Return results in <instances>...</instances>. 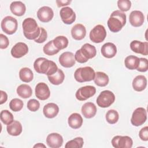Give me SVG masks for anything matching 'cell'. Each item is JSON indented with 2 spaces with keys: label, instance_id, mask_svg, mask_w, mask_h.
I'll use <instances>...</instances> for the list:
<instances>
[{
  "label": "cell",
  "instance_id": "8fae6325",
  "mask_svg": "<svg viewBox=\"0 0 148 148\" xmlns=\"http://www.w3.org/2000/svg\"><path fill=\"white\" fill-rule=\"evenodd\" d=\"M60 17L65 24H71L76 20V14L73 9L68 6L62 8L60 10Z\"/></svg>",
  "mask_w": 148,
  "mask_h": 148
},
{
  "label": "cell",
  "instance_id": "7dc6e473",
  "mask_svg": "<svg viewBox=\"0 0 148 148\" xmlns=\"http://www.w3.org/2000/svg\"><path fill=\"white\" fill-rule=\"evenodd\" d=\"M0 93H1L0 104L2 105V104H3V103H4L5 102H6V101L8 99V95H7L6 92H5L2 90L0 91Z\"/></svg>",
  "mask_w": 148,
  "mask_h": 148
},
{
  "label": "cell",
  "instance_id": "30bf717a",
  "mask_svg": "<svg viewBox=\"0 0 148 148\" xmlns=\"http://www.w3.org/2000/svg\"><path fill=\"white\" fill-rule=\"evenodd\" d=\"M111 143L115 148H131L132 146L133 141L128 136L117 135L112 138Z\"/></svg>",
  "mask_w": 148,
  "mask_h": 148
},
{
  "label": "cell",
  "instance_id": "44dd1931",
  "mask_svg": "<svg viewBox=\"0 0 148 148\" xmlns=\"http://www.w3.org/2000/svg\"><path fill=\"white\" fill-rule=\"evenodd\" d=\"M59 112V107L55 103H48L45 105L43 109L44 116L49 119L55 117Z\"/></svg>",
  "mask_w": 148,
  "mask_h": 148
},
{
  "label": "cell",
  "instance_id": "b9f144b4",
  "mask_svg": "<svg viewBox=\"0 0 148 148\" xmlns=\"http://www.w3.org/2000/svg\"><path fill=\"white\" fill-rule=\"evenodd\" d=\"M40 33L39 36L35 39V42L38 43H42L45 42L47 38V33L46 29L43 27H40Z\"/></svg>",
  "mask_w": 148,
  "mask_h": 148
},
{
  "label": "cell",
  "instance_id": "ee69618b",
  "mask_svg": "<svg viewBox=\"0 0 148 148\" xmlns=\"http://www.w3.org/2000/svg\"><path fill=\"white\" fill-rule=\"evenodd\" d=\"M139 136L142 140H148V127L146 126L142 128L139 132Z\"/></svg>",
  "mask_w": 148,
  "mask_h": 148
},
{
  "label": "cell",
  "instance_id": "f546056e",
  "mask_svg": "<svg viewBox=\"0 0 148 148\" xmlns=\"http://www.w3.org/2000/svg\"><path fill=\"white\" fill-rule=\"evenodd\" d=\"M47 77L49 82L52 84L59 85L64 82L65 79V74L61 69H58V71L56 73L52 75L47 76Z\"/></svg>",
  "mask_w": 148,
  "mask_h": 148
},
{
  "label": "cell",
  "instance_id": "4dcf8cb0",
  "mask_svg": "<svg viewBox=\"0 0 148 148\" xmlns=\"http://www.w3.org/2000/svg\"><path fill=\"white\" fill-rule=\"evenodd\" d=\"M139 63V58L136 56L130 55L127 56L124 60L125 67L130 70L136 69Z\"/></svg>",
  "mask_w": 148,
  "mask_h": 148
},
{
  "label": "cell",
  "instance_id": "ba28073f",
  "mask_svg": "<svg viewBox=\"0 0 148 148\" xmlns=\"http://www.w3.org/2000/svg\"><path fill=\"white\" fill-rule=\"evenodd\" d=\"M147 120V111L142 107L136 108L132 113L131 119V124L136 127L143 124Z\"/></svg>",
  "mask_w": 148,
  "mask_h": 148
},
{
  "label": "cell",
  "instance_id": "603a6c76",
  "mask_svg": "<svg viewBox=\"0 0 148 148\" xmlns=\"http://www.w3.org/2000/svg\"><path fill=\"white\" fill-rule=\"evenodd\" d=\"M147 86V79L143 75H138L132 80V87L134 90L140 92Z\"/></svg>",
  "mask_w": 148,
  "mask_h": 148
},
{
  "label": "cell",
  "instance_id": "7402d4cb",
  "mask_svg": "<svg viewBox=\"0 0 148 148\" xmlns=\"http://www.w3.org/2000/svg\"><path fill=\"white\" fill-rule=\"evenodd\" d=\"M81 112L84 117L91 119L96 114L97 107L92 102H86L82 106Z\"/></svg>",
  "mask_w": 148,
  "mask_h": 148
},
{
  "label": "cell",
  "instance_id": "4fadbf2b",
  "mask_svg": "<svg viewBox=\"0 0 148 148\" xmlns=\"http://www.w3.org/2000/svg\"><path fill=\"white\" fill-rule=\"evenodd\" d=\"M36 14L39 21L43 23H48L53 18L54 12L51 8L44 6L38 9Z\"/></svg>",
  "mask_w": 148,
  "mask_h": 148
},
{
  "label": "cell",
  "instance_id": "f1b7e54d",
  "mask_svg": "<svg viewBox=\"0 0 148 148\" xmlns=\"http://www.w3.org/2000/svg\"><path fill=\"white\" fill-rule=\"evenodd\" d=\"M16 91L20 97L24 99L31 97L32 94V90L31 87L26 84H22L18 86Z\"/></svg>",
  "mask_w": 148,
  "mask_h": 148
},
{
  "label": "cell",
  "instance_id": "8d00e7d4",
  "mask_svg": "<svg viewBox=\"0 0 148 148\" xmlns=\"http://www.w3.org/2000/svg\"><path fill=\"white\" fill-rule=\"evenodd\" d=\"M1 120L5 124L8 125L13 121V116L11 112L8 110H3L0 114Z\"/></svg>",
  "mask_w": 148,
  "mask_h": 148
},
{
  "label": "cell",
  "instance_id": "cb8c5ba5",
  "mask_svg": "<svg viewBox=\"0 0 148 148\" xmlns=\"http://www.w3.org/2000/svg\"><path fill=\"white\" fill-rule=\"evenodd\" d=\"M11 12L16 16H23L26 11V7L21 1H13L10 5Z\"/></svg>",
  "mask_w": 148,
  "mask_h": 148
},
{
  "label": "cell",
  "instance_id": "484cf974",
  "mask_svg": "<svg viewBox=\"0 0 148 148\" xmlns=\"http://www.w3.org/2000/svg\"><path fill=\"white\" fill-rule=\"evenodd\" d=\"M80 51L83 56L88 60L94 58L97 54V50L95 47L90 43L84 44L82 46Z\"/></svg>",
  "mask_w": 148,
  "mask_h": 148
},
{
  "label": "cell",
  "instance_id": "d6a6232c",
  "mask_svg": "<svg viewBox=\"0 0 148 148\" xmlns=\"http://www.w3.org/2000/svg\"><path fill=\"white\" fill-rule=\"evenodd\" d=\"M53 44L54 46L59 50L65 49L68 45V39L64 36H58L53 40Z\"/></svg>",
  "mask_w": 148,
  "mask_h": 148
},
{
  "label": "cell",
  "instance_id": "83f0119b",
  "mask_svg": "<svg viewBox=\"0 0 148 148\" xmlns=\"http://www.w3.org/2000/svg\"><path fill=\"white\" fill-rule=\"evenodd\" d=\"M94 83L99 87H105L109 83V79L107 74L103 72H97L94 79Z\"/></svg>",
  "mask_w": 148,
  "mask_h": 148
},
{
  "label": "cell",
  "instance_id": "d6986e66",
  "mask_svg": "<svg viewBox=\"0 0 148 148\" xmlns=\"http://www.w3.org/2000/svg\"><path fill=\"white\" fill-rule=\"evenodd\" d=\"M102 55L107 58L114 57L117 53V47L116 45L111 42H108L103 45L101 49Z\"/></svg>",
  "mask_w": 148,
  "mask_h": 148
},
{
  "label": "cell",
  "instance_id": "3957f363",
  "mask_svg": "<svg viewBox=\"0 0 148 148\" xmlns=\"http://www.w3.org/2000/svg\"><path fill=\"white\" fill-rule=\"evenodd\" d=\"M24 36L29 40H35L40 35V28L35 19L28 17L24 19L22 23Z\"/></svg>",
  "mask_w": 148,
  "mask_h": 148
},
{
  "label": "cell",
  "instance_id": "c3c4849f",
  "mask_svg": "<svg viewBox=\"0 0 148 148\" xmlns=\"http://www.w3.org/2000/svg\"><path fill=\"white\" fill-rule=\"evenodd\" d=\"M34 147H46V146L41 143H38L34 146Z\"/></svg>",
  "mask_w": 148,
  "mask_h": 148
},
{
  "label": "cell",
  "instance_id": "52a82bcc",
  "mask_svg": "<svg viewBox=\"0 0 148 148\" xmlns=\"http://www.w3.org/2000/svg\"><path fill=\"white\" fill-rule=\"evenodd\" d=\"M106 36V29L102 25L98 24L95 26L90 32L89 37L90 40L95 43L103 42Z\"/></svg>",
  "mask_w": 148,
  "mask_h": 148
},
{
  "label": "cell",
  "instance_id": "9c48e42d",
  "mask_svg": "<svg viewBox=\"0 0 148 148\" xmlns=\"http://www.w3.org/2000/svg\"><path fill=\"white\" fill-rule=\"evenodd\" d=\"M96 92V88L92 86H86L79 88L76 92V99L80 101H86L94 96Z\"/></svg>",
  "mask_w": 148,
  "mask_h": 148
},
{
  "label": "cell",
  "instance_id": "7bdbcfd3",
  "mask_svg": "<svg viewBox=\"0 0 148 148\" xmlns=\"http://www.w3.org/2000/svg\"><path fill=\"white\" fill-rule=\"evenodd\" d=\"M0 40V48L1 49H6L9 45V41L8 37L2 34H1Z\"/></svg>",
  "mask_w": 148,
  "mask_h": 148
},
{
  "label": "cell",
  "instance_id": "74e56055",
  "mask_svg": "<svg viewBox=\"0 0 148 148\" xmlns=\"http://www.w3.org/2000/svg\"><path fill=\"white\" fill-rule=\"evenodd\" d=\"M24 105V103L22 100L18 98L12 99L9 102V108L10 109L15 112L20 111Z\"/></svg>",
  "mask_w": 148,
  "mask_h": 148
},
{
  "label": "cell",
  "instance_id": "7c38bea8",
  "mask_svg": "<svg viewBox=\"0 0 148 148\" xmlns=\"http://www.w3.org/2000/svg\"><path fill=\"white\" fill-rule=\"evenodd\" d=\"M35 96L40 100L44 101L50 96V91L47 84L43 82L38 83L35 89Z\"/></svg>",
  "mask_w": 148,
  "mask_h": 148
},
{
  "label": "cell",
  "instance_id": "5bb4252c",
  "mask_svg": "<svg viewBox=\"0 0 148 148\" xmlns=\"http://www.w3.org/2000/svg\"><path fill=\"white\" fill-rule=\"evenodd\" d=\"M28 52V47L25 43L18 42L16 43L11 49V55L16 58H20Z\"/></svg>",
  "mask_w": 148,
  "mask_h": 148
},
{
  "label": "cell",
  "instance_id": "d590c367",
  "mask_svg": "<svg viewBox=\"0 0 148 148\" xmlns=\"http://www.w3.org/2000/svg\"><path fill=\"white\" fill-rule=\"evenodd\" d=\"M84 144L83 139L82 137H76L72 140L67 142L65 145L66 148H82Z\"/></svg>",
  "mask_w": 148,
  "mask_h": 148
},
{
  "label": "cell",
  "instance_id": "4316f807",
  "mask_svg": "<svg viewBox=\"0 0 148 148\" xmlns=\"http://www.w3.org/2000/svg\"><path fill=\"white\" fill-rule=\"evenodd\" d=\"M6 130L10 135L18 136L22 132V125L18 121L13 120L10 124L7 125Z\"/></svg>",
  "mask_w": 148,
  "mask_h": 148
},
{
  "label": "cell",
  "instance_id": "6da1fadb",
  "mask_svg": "<svg viewBox=\"0 0 148 148\" xmlns=\"http://www.w3.org/2000/svg\"><path fill=\"white\" fill-rule=\"evenodd\" d=\"M34 68L37 73L47 76L54 74L58 69L57 64L54 61L44 57H39L36 59L34 62Z\"/></svg>",
  "mask_w": 148,
  "mask_h": 148
},
{
  "label": "cell",
  "instance_id": "bcb514c9",
  "mask_svg": "<svg viewBox=\"0 0 148 148\" xmlns=\"http://www.w3.org/2000/svg\"><path fill=\"white\" fill-rule=\"evenodd\" d=\"M56 2L57 5V6L58 8H60L69 5L72 1L68 0H57Z\"/></svg>",
  "mask_w": 148,
  "mask_h": 148
},
{
  "label": "cell",
  "instance_id": "f6af8a7d",
  "mask_svg": "<svg viewBox=\"0 0 148 148\" xmlns=\"http://www.w3.org/2000/svg\"><path fill=\"white\" fill-rule=\"evenodd\" d=\"M75 58L77 62H78L79 63H81V64L85 63L88 61V60L86 59L83 56V55L82 54L80 49H79L76 51L75 54Z\"/></svg>",
  "mask_w": 148,
  "mask_h": 148
},
{
  "label": "cell",
  "instance_id": "5b68a950",
  "mask_svg": "<svg viewBox=\"0 0 148 148\" xmlns=\"http://www.w3.org/2000/svg\"><path fill=\"white\" fill-rule=\"evenodd\" d=\"M115 101V95L111 91H102L97 98L96 102L98 106L103 108L109 107Z\"/></svg>",
  "mask_w": 148,
  "mask_h": 148
},
{
  "label": "cell",
  "instance_id": "ab89813d",
  "mask_svg": "<svg viewBox=\"0 0 148 148\" xmlns=\"http://www.w3.org/2000/svg\"><path fill=\"white\" fill-rule=\"evenodd\" d=\"M27 108L31 112L37 111L40 107V103L38 101L35 99H29L27 104Z\"/></svg>",
  "mask_w": 148,
  "mask_h": 148
},
{
  "label": "cell",
  "instance_id": "e575fe53",
  "mask_svg": "<svg viewBox=\"0 0 148 148\" xmlns=\"http://www.w3.org/2000/svg\"><path fill=\"white\" fill-rule=\"evenodd\" d=\"M105 118L106 121L108 123L110 124H114L118 121L119 119V114L116 110L110 109L107 112Z\"/></svg>",
  "mask_w": 148,
  "mask_h": 148
},
{
  "label": "cell",
  "instance_id": "2e32d148",
  "mask_svg": "<svg viewBox=\"0 0 148 148\" xmlns=\"http://www.w3.org/2000/svg\"><path fill=\"white\" fill-rule=\"evenodd\" d=\"M130 48L132 51L136 53L143 56L148 54V43L147 42L133 40L130 43Z\"/></svg>",
  "mask_w": 148,
  "mask_h": 148
},
{
  "label": "cell",
  "instance_id": "e0dca14e",
  "mask_svg": "<svg viewBox=\"0 0 148 148\" xmlns=\"http://www.w3.org/2000/svg\"><path fill=\"white\" fill-rule=\"evenodd\" d=\"M46 143L49 147L59 148L63 143L62 136L58 133H51L46 138Z\"/></svg>",
  "mask_w": 148,
  "mask_h": 148
},
{
  "label": "cell",
  "instance_id": "8992f818",
  "mask_svg": "<svg viewBox=\"0 0 148 148\" xmlns=\"http://www.w3.org/2000/svg\"><path fill=\"white\" fill-rule=\"evenodd\" d=\"M2 30L8 35L14 34L18 28L17 20L10 16L5 17L1 21Z\"/></svg>",
  "mask_w": 148,
  "mask_h": 148
},
{
  "label": "cell",
  "instance_id": "60d3db41",
  "mask_svg": "<svg viewBox=\"0 0 148 148\" xmlns=\"http://www.w3.org/2000/svg\"><path fill=\"white\" fill-rule=\"evenodd\" d=\"M148 69V61L145 58H139V63L136 70L139 72H145Z\"/></svg>",
  "mask_w": 148,
  "mask_h": 148
},
{
  "label": "cell",
  "instance_id": "ffe728a7",
  "mask_svg": "<svg viewBox=\"0 0 148 148\" xmlns=\"http://www.w3.org/2000/svg\"><path fill=\"white\" fill-rule=\"evenodd\" d=\"M86 35V27L82 24H76L71 29V35L76 40H82L84 38Z\"/></svg>",
  "mask_w": 148,
  "mask_h": 148
},
{
  "label": "cell",
  "instance_id": "ac0fdd59",
  "mask_svg": "<svg viewBox=\"0 0 148 148\" xmlns=\"http://www.w3.org/2000/svg\"><path fill=\"white\" fill-rule=\"evenodd\" d=\"M145 21V16L143 13L139 10H133L129 16L130 23L134 27H139L142 25Z\"/></svg>",
  "mask_w": 148,
  "mask_h": 148
},
{
  "label": "cell",
  "instance_id": "277c9868",
  "mask_svg": "<svg viewBox=\"0 0 148 148\" xmlns=\"http://www.w3.org/2000/svg\"><path fill=\"white\" fill-rule=\"evenodd\" d=\"M95 72L90 66L77 68L74 73L75 79L79 83L90 82L94 80Z\"/></svg>",
  "mask_w": 148,
  "mask_h": 148
},
{
  "label": "cell",
  "instance_id": "836d02e7",
  "mask_svg": "<svg viewBox=\"0 0 148 148\" xmlns=\"http://www.w3.org/2000/svg\"><path fill=\"white\" fill-rule=\"evenodd\" d=\"M43 51L47 56H53L57 54L60 50L54 46L53 40H51L45 45L43 47Z\"/></svg>",
  "mask_w": 148,
  "mask_h": 148
},
{
  "label": "cell",
  "instance_id": "f35d334b",
  "mask_svg": "<svg viewBox=\"0 0 148 148\" xmlns=\"http://www.w3.org/2000/svg\"><path fill=\"white\" fill-rule=\"evenodd\" d=\"M117 6L121 12H127L131 7V2L129 0H119Z\"/></svg>",
  "mask_w": 148,
  "mask_h": 148
},
{
  "label": "cell",
  "instance_id": "1f68e13d",
  "mask_svg": "<svg viewBox=\"0 0 148 148\" xmlns=\"http://www.w3.org/2000/svg\"><path fill=\"white\" fill-rule=\"evenodd\" d=\"M19 77L22 82L25 83H29L33 80L34 74L31 69L29 68L24 67L20 70Z\"/></svg>",
  "mask_w": 148,
  "mask_h": 148
},
{
  "label": "cell",
  "instance_id": "d4e9b609",
  "mask_svg": "<svg viewBox=\"0 0 148 148\" xmlns=\"http://www.w3.org/2000/svg\"><path fill=\"white\" fill-rule=\"evenodd\" d=\"M83 121L82 116L77 113L71 114L68 119V124L69 127L73 129H78L80 128L83 124Z\"/></svg>",
  "mask_w": 148,
  "mask_h": 148
},
{
  "label": "cell",
  "instance_id": "7a4b0ae2",
  "mask_svg": "<svg viewBox=\"0 0 148 148\" xmlns=\"http://www.w3.org/2000/svg\"><path fill=\"white\" fill-rule=\"evenodd\" d=\"M126 14L117 10L113 11L109 18L107 24L109 30L112 32H118L126 24Z\"/></svg>",
  "mask_w": 148,
  "mask_h": 148
},
{
  "label": "cell",
  "instance_id": "9a60e30c",
  "mask_svg": "<svg viewBox=\"0 0 148 148\" xmlns=\"http://www.w3.org/2000/svg\"><path fill=\"white\" fill-rule=\"evenodd\" d=\"M59 62L64 68L72 67L76 62L74 54L70 51H65L59 57Z\"/></svg>",
  "mask_w": 148,
  "mask_h": 148
}]
</instances>
